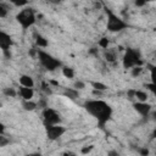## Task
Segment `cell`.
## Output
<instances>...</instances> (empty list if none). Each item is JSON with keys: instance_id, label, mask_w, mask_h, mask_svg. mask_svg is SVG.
<instances>
[{"instance_id": "1", "label": "cell", "mask_w": 156, "mask_h": 156, "mask_svg": "<svg viewBox=\"0 0 156 156\" xmlns=\"http://www.w3.org/2000/svg\"><path fill=\"white\" fill-rule=\"evenodd\" d=\"M84 108L91 117H94L98 121V124L100 128L105 127V124L111 119L113 113L111 105L101 99L87 100L84 102Z\"/></svg>"}, {"instance_id": "2", "label": "cell", "mask_w": 156, "mask_h": 156, "mask_svg": "<svg viewBox=\"0 0 156 156\" xmlns=\"http://www.w3.org/2000/svg\"><path fill=\"white\" fill-rule=\"evenodd\" d=\"M105 12H106V16H107V29L112 33H116V32H121L123 29H126L128 27L127 22L121 18L119 16H117L111 9H105Z\"/></svg>"}, {"instance_id": "3", "label": "cell", "mask_w": 156, "mask_h": 156, "mask_svg": "<svg viewBox=\"0 0 156 156\" xmlns=\"http://www.w3.org/2000/svg\"><path fill=\"white\" fill-rule=\"evenodd\" d=\"M122 65L123 67L127 69H132L133 67H136V66H141L143 65V60H141V56L139 54L138 50L135 49H132V48H127L124 55H123V60H122Z\"/></svg>"}, {"instance_id": "4", "label": "cell", "mask_w": 156, "mask_h": 156, "mask_svg": "<svg viewBox=\"0 0 156 156\" xmlns=\"http://www.w3.org/2000/svg\"><path fill=\"white\" fill-rule=\"evenodd\" d=\"M16 21L22 27V29H28L29 27H32L35 23V13H34L33 9H30V7L22 9L16 15Z\"/></svg>"}, {"instance_id": "5", "label": "cell", "mask_w": 156, "mask_h": 156, "mask_svg": "<svg viewBox=\"0 0 156 156\" xmlns=\"http://www.w3.org/2000/svg\"><path fill=\"white\" fill-rule=\"evenodd\" d=\"M37 56L39 57V61H40L41 66L45 69H48V71H55L56 68H58V67L62 66V63H61V61L58 58H55L52 55L48 54L43 49H38Z\"/></svg>"}, {"instance_id": "6", "label": "cell", "mask_w": 156, "mask_h": 156, "mask_svg": "<svg viewBox=\"0 0 156 156\" xmlns=\"http://www.w3.org/2000/svg\"><path fill=\"white\" fill-rule=\"evenodd\" d=\"M43 122H44V126H56V124H60L61 123V115L51 108V107H46L43 110Z\"/></svg>"}, {"instance_id": "7", "label": "cell", "mask_w": 156, "mask_h": 156, "mask_svg": "<svg viewBox=\"0 0 156 156\" xmlns=\"http://www.w3.org/2000/svg\"><path fill=\"white\" fill-rule=\"evenodd\" d=\"M13 45V41H12V38L10 37V34L5 33L4 30L0 32V48L4 52V55L6 57H10L11 54H10V48Z\"/></svg>"}, {"instance_id": "8", "label": "cell", "mask_w": 156, "mask_h": 156, "mask_svg": "<svg viewBox=\"0 0 156 156\" xmlns=\"http://www.w3.org/2000/svg\"><path fill=\"white\" fill-rule=\"evenodd\" d=\"M45 132H46V136L50 140H56L60 136H62L66 132V128L62 127L61 124H56V126H46L45 127Z\"/></svg>"}, {"instance_id": "9", "label": "cell", "mask_w": 156, "mask_h": 156, "mask_svg": "<svg viewBox=\"0 0 156 156\" xmlns=\"http://www.w3.org/2000/svg\"><path fill=\"white\" fill-rule=\"evenodd\" d=\"M133 107L134 110L141 116V117H149L150 116V112L152 111L151 110V105L147 104V102H139V101H135L133 104Z\"/></svg>"}, {"instance_id": "10", "label": "cell", "mask_w": 156, "mask_h": 156, "mask_svg": "<svg viewBox=\"0 0 156 156\" xmlns=\"http://www.w3.org/2000/svg\"><path fill=\"white\" fill-rule=\"evenodd\" d=\"M18 94L23 100H32V98L34 96V90L33 88H26V87H21L18 89Z\"/></svg>"}, {"instance_id": "11", "label": "cell", "mask_w": 156, "mask_h": 156, "mask_svg": "<svg viewBox=\"0 0 156 156\" xmlns=\"http://www.w3.org/2000/svg\"><path fill=\"white\" fill-rule=\"evenodd\" d=\"M20 84L21 87H26V88H34V80L28 74H22L20 77Z\"/></svg>"}, {"instance_id": "12", "label": "cell", "mask_w": 156, "mask_h": 156, "mask_svg": "<svg viewBox=\"0 0 156 156\" xmlns=\"http://www.w3.org/2000/svg\"><path fill=\"white\" fill-rule=\"evenodd\" d=\"M147 93L143 90H134V99L139 102H146L147 101Z\"/></svg>"}, {"instance_id": "13", "label": "cell", "mask_w": 156, "mask_h": 156, "mask_svg": "<svg viewBox=\"0 0 156 156\" xmlns=\"http://www.w3.org/2000/svg\"><path fill=\"white\" fill-rule=\"evenodd\" d=\"M63 95L67 96L68 99H76V98L79 96V93H78V90L74 89V88H66L65 91H63Z\"/></svg>"}, {"instance_id": "14", "label": "cell", "mask_w": 156, "mask_h": 156, "mask_svg": "<svg viewBox=\"0 0 156 156\" xmlns=\"http://www.w3.org/2000/svg\"><path fill=\"white\" fill-rule=\"evenodd\" d=\"M22 106H23V108L26 111H33V110L37 108L38 105H37V102H34L32 100H23L22 101Z\"/></svg>"}, {"instance_id": "15", "label": "cell", "mask_w": 156, "mask_h": 156, "mask_svg": "<svg viewBox=\"0 0 156 156\" xmlns=\"http://www.w3.org/2000/svg\"><path fill=\"white\" fill-rule=\"evenodd\" d=\"M35 44H37L39 48H46L49 43H48L46 38H44L41 34H37V35H35Z\"/></svg>"}, {"instance_id": "16", "label": "cell", "mask_w": 156, "mask_h": 156, "mask_svg": "<svg viewBox=\"0 0 156 156\" xmlns=\"http://www.w3.org/2000/svg\"><path fill=\"white\" fill-rule=\"evenodd\" d=\"M105 60L108 62H113L116 60V51L111 50V49H106L105 50Z\"/></svg>"}, {"instance_id": "17", "label": "cell", "mask_w": 156, "mask_h": 156, "mask_svg": "<svg viewBox=\"0 0 156 156\" xmlns=\"http://www.w3.org/2000/svg\"><path fill=\"white\" fill-rule=\"evenodd\" d=\"M62 74L68 79H73L74 78V71L71 67H62Z\"/></svg>"}, {"instance_id": "18", "label": "cell", "mask_w": 156, "mask_h": 156, "mask_svg": "<svg viewBox=\"0 0 156 156\" xmlns=\"http://www.w3.org/2000/svg\"><path fill=\"white\" fill-rule=\"evenodd\" d=\"M91 87L94 88V90H98V91H104L107 89V85L104 83H100V82H93Z\"/></svg>"}, {"instance_id": "19", "label": "cell", "mask_w": 156, "mask_h": 156, "mask_svg": "<svg viewBox=\"0 0 156 156\" xmlns=\"http://www.w3.org/2000/svg\"><path fill=\"white\" fill-rule=\"evenodd\" d=\"M2 93L6 95V96H11V98H13V96H16V90L13 89V88H5L4 90H2Z\"/></svg>"}, {"instance_id": "20", "label": "cell", "mask_w": 156, "mask_h": 156, "mask_svg": "<svg viewBox=\"0 0 156 156\" xmlns=\"http://www.w3.org/2000/svg\"><path fill=\"white\" fill-rule=\"evenodd\" d=\"M150 77H151V83L156 84V66H150Z\"/></svg>"}, {"instance_id": "21", "label": "cell", "mask_w": 156, "mask_h": 156, "mask_svg": "<svg viewBox=\"0 0 156 156\" xmlns=\"http://www.w3.org/2000/svg\"><path fill=\"white\" fill-rule=\"evenodd\" d=\"M98 45H99L100 48H102V49H105V50H106V49H107V46H108V39H107V38H105V37H104V38H101V39L99 40Z\"/></svg>"}, {"instance_id": "22", "label": "cell", "mask_w": 156, "mask_h": 156, "mask_svg": "<svg viewBox=\"0 0 156 156\" xmlns=\"http://www.w3.org/2000/svg\"><path fill=\"white\" fill-rule=\"evenodd\" d=\"M141 71H143V67L141 66H136V67H133L130 69V73H132L133 77H136V76H139L141 73Z\"/></svg>"}, {"instance_id": "23", "label": "cell", "mask_w": 156, "mask_h": 156, "mask_svg": "<svg viewBox=\"0 0 156 156\" xmlns=\"http://www.w3.org/2000/svg\"><path fill=\"white\" fill-rule=\"evenodd\" d=\"M73 88L77 89V90L84 89V88H85V83H83V82H80V80H76L74 84H73Z\"/></svg>"}, {"instance_id": "24", "label": "cell", "mask_w": 156, "mask_h": 156, "mask_svg": "<svg viewBox=\"0 0 156 156\" xmlns=\"http://www.w3.org/2000/svg\"><path fill=\"white\" fill-rule=\"evenodd\" d=\"M93 149H94V145H87V146H83V147H82L80 152H82L83 155H87V154H89Z\"/></svg>"}, {"instance_id": "25", "label": "cell", "mask_w": 156, "mask_h": 156, "mask_svg": "<svg viewBox=\"0 0 156 156\" xmlns=\"http://www.w3.org/2000/svg\"><path fill=\"white\" fill-rule=\"evenodd\" d=\"M138 152L140 154V156H149V154H150L149 149H146V147H139Z\"/></svg>"}, {"instance_id": "26", "label": "cell", "mask_w": 156, "mask_h": 156, "mask_svg": "<svg viewBox=\"0 0 156 156\" xmlns=\"http://www.w3.org/2000/svg\"><path fill=\"white\" fill-rule=\"evenodd\" d=\"M6 15H7V10H6V7L4 6V4H0V17L4 18V17H6Z\"/></svg>"}, {"instance_id": "27", "label": "cell", "mask_w": 156, "mask_h": 156, "mask_svg": "<svg viewBox=\"0 0 156 156\" xmlns=\"http://www.w3.org/2000/svg\"><path fill=\"white\" fill-rule=\"evenodd\" d=\"M146 87H147V89H149V90H151V91L154 93V95L156 96V84L149 83V84H146Z\"/></svg>"}, {"instance_id": "28", "label": "cell", "mask_w": 156, "mask_h": 156, "mask_svg": "<svg viewBox=\"0 0 156 156\" xmlns=\"http://www.w3.org/2000/svg\"><path fill=\"white\" fill-rule=\"evenodd\" d=\"M12 4L13 5H16V6H26V5H28V1H12Z\"/></svg>"}, {"instance_id": "29", "label": "cell", "mask_w": 156, "mask_h": 156, "mask_svg": "<svg viewBox=\"0 0 156 156\" xmlns=\"http://www.w3.org/2000/svg\"><path fill=\"white\" fill-rule=\"evenodd\" d=\"M107 156H119V155H118V152L116 150H110L107 152Z\"/></svg>"}, {"instance_id": "30", "label": "cell", "mask_w": 156, "mask_h": 156, "mask_svg": "<svg viewBox=\"0 0 156 156\" xmlns=\"http://www.w3.org/2000/svg\"><path fill=\"white\" fill-rule=\"evenodd\" d=\"M134 4H135V6H144L146 2L145 1H135Z\"/></svg>"}, {"instance_id": "31", "label": "cell", "mask_w": 156, "mask_h": 156, "mask_svg": "<svg viewBox=\"0 0 156 156\" xmlns=\"http://www.w3.org/2000/svg\"><path fill=\"white\" fill-rule=\"evenodd\" d=\"M63 156H77V155L74 152H72V151H67V152L63 154Z\"/></svg>"}, {"instance_id": "32", "label": "cell", "mask_w": 156, "mask_h": 156, "mask_svg": "<svg viewBox=\"0 0 156 156\" xmlns=\"http://www.w3.org/2000/svg\"><path fill=\"white\" fill-rule=\"evenodd\" d=\"M150 116L152 117V119H156V111H151V112H150ZM150 116H149V117H150Z\"/></svg>"}, {"instance_id": "33", "label": "cell", "mask_w": 156, "mask_h": 156, "mask_svg": "<svg viewBox=\"0 0 156 156\" xmlns=\"http://www.w3.org/2000/svg\"><path fill=\"white\" fill-rule=\"evenodd\" d=\"M151 136H152V138H156V129L152 132V135H151Z\"/></svg>"}]
</instances>
